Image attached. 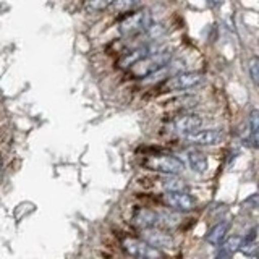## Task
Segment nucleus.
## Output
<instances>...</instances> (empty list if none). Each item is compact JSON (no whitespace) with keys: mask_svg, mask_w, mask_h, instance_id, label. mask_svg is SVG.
I'll return each instance as SVG.
<instances>
[{"mask_svg":"<svg viewBox=\"0 0 259 259\" xmlns=\"http://www.w3.org/2000/svg\"><path fill=\"white\" fill-rule=\"evenodd\" d=\"M113 0H89L88 2V10L89 12H101L104 8L112 5Z\"/></svg>","mask_w":259,"mask_h":259,"instance_id":"nucleus-18","label":"nucleus"},{"mask_svg":"<svg viewBox=\"0 0 259 259\" xmlns=\"http://www.w3.org/2000/svg\"><path fill=\"white\" fill-rule=\"evenodd\" d=\"M233 257V253L232 251H229L227 248H221V251H219V253L215 254V257L214 259H232Z\"/></svg>","mask_w":259,"mask_h":259,"instance_id":"nucleus-22","label":"nucleus"},{"mask_svg":"<svg viewBox=\"0 0 259 259\" xmlns=\"http://www.w3.org/2000/svg\"><path fill=\"white\" fill-rule=\"evenodd\" d=\"M202 125V120L194 115V113H186V115H180L175 121H174V132L177 135H188V133H193L196 132V130H199Z\"/></svg>","mask_w":259,"mask_h":259,"instance_id":"nucleus-9","label":"nucleus"},{"mask_svg":"<svg viewBox=\"0 0 259 259\" xmlns=\"http://www.w3.org/2000/svg\"><path fill=\"white\" fill-rule=\"evenodd\" d=\"M172 60V52L168 49H157V51L151 52L149 55L143 57L141 60H138L135 65H132V71L135 73V76H143L146 78L151 75L152 71H156L162 68L164 65H167Z\"/></svg>","mask_w":259,"mask_h":259,"instance_id":"nucleus-1","label":"nucleus"},{"mask_svg":"<svg viewBox=\"0 0 259 259\" xmlns=\"http://www.w3.org/2000/svg\"><path fill=\"white\" fill-rule=\"evenodd\" d=\"M240 245H241V238L238 237V235H235V237H232V238H229L225 241L224 248H227L229 251H232V253H235V251L240 248Z\"/></svg>","mask_w":259,"mask_h":259,"instance_id":"nucleus-21","label":"nucleus"},{"mask_svg":"<svg viewBox=\"0 0 259 259\" xmlns=\"http://www.w3.org/2000/svg\"><path fill=\"white\" fill-rule=\"evenodd\" d=\"M162 185H164V188L167 191H185L186 190V183L183 180H180V178H177V177L165 178V180L162 182Z\"/></svg>","mask_w":259,"mask_h":259,"instance_id":"nucleus-16","label":"nucleus"},{"mask_svg":"<svg viewBox=\"0 0 259 259\" xmlns=\"http://www.w3.org/2000/svg\"><path fill=\"white\" fill-rule=\"evenodd\" d=\"M185 140L196 146H215L224 140L222 132L219 130H196V132L185 135Z\"/></svg>","mask_w":259,"mask_h":259,"instance_id":"nucleus-7","label":"nucleus"},{"mask_svg":"<svg viewBox=\"0 0 259 259\" xmlns=\"http://www.w3.org/2000/svg\"><path fill=\"white\" fill-rule=\"evenodd\" d=\"M148 167L152 170H157V172L165 174V175H178L185 170L183 162L175 156H168V154L149 159Z\"/></svg>","mask_w":259,"mask_h":259,"instance_id":"nucleus-4","label":"nucleus"},{"mask_svg":"<svg viewBox=\"0 0 259 259\" xmlns=\"http://www.w3.org/2000/svg\"><path fill=\"white\" fill-rule=\"evenodd\" d=\"M164 202L175 210H182V212H188L194 207L196 201L193 196H190L186 191H167L164 194Z\"/></svg>","mask_w":259,"mask_h":259,"instance_id":"nucleus-8","label":"nucleus"},{"mask_svg":"<svg viewBox=\"0 0 259 259\" xmlns=\"http://www.w3.org/2000/svg\"><path fill=\"white\" fill-rule=\"evenodd\" d=\"M248 68H249V76H251V79H253V83L257 84L259 83V63H257L256 57L254 59H251Z\"/></svg>","mask_w":259,"mask_h":259,"instance_id":"nucleus-20","label":"nucleus"},{"mask_svg":"<svg viewBox=\"0 0 259 259\" xmlns=\"http://www.w3.org/2000/svg\"><path fill=\"white\" fill-rule=\"evenodd\" d=\"M154 51H157V49H154L151 44H143V46H140V47H136V49H133L132 52L130 54H126L123 59H121V62H120V65L121 67H132V65H135L138 60H141L143 57H146V55H149L151 52H154Z\"/></svg>","mask_w":259,"mask_h":259,"instance_id":"nucleus-11","label":"nucleus"},{"mask_svg":"<svg viewBox=\"0 0 259 259\" xmlns=\"http://www.w3.org/2000/svg\"><path fill=\"white\" fill-rule=\"evenodd\" d=\"M135 224L143 227V229H148V227H156L157 225V212L149 209H140L135 214Z\"/></svg>","mask_w":259,"mask_h":259,"instance_id":"nucleus-13","label":"nucleus"},{"mask_svg":"<svg viewBox=\"0 0 259 259\" xmlns=\"http://www.w3.org/2000/svg\"><path fill=\"white\" fill-rule=\"evenodd\" d=\"M206 4L210 7V8H217V7H221L224 4V0H206Z\"/></svg>","mask_w":259,"mask_h":259,"instance_id":"nucleus-23","label":"nucleus"},{"mask_svg":"<svg viewBox=\"0 0 259 259\" xmlns=\"http://www.w3.org/2000/svg\"><path fill=\"white\" fill-rule=\"evenodd\" d=\"M180 222V217L174 212H157V224L164 227H175Z\"/></svg>","mask_w":259,"mask_h":259,"instance_id":"nucleus-17","label":"nucleus"},{"mask_svg":"<svg viewBox=\"0 0 259 259\" xmlns=\"http://www.w3.org/2000/svg\"><path fill=\"white\" fill-rule=\"evenodd\" d=\"M123 248L128 254H132L138 259H160L162 254L157 248L151 246L149 243L140 238H126L123 240Z\"/></svg>","mask_w":259,"mask_h":259,"instance_id":"nucleus-3","label":"nucleus"},{"mask_svg":"<svg viewBox=\"0 0 259 259\" xmlns=\"http://www.w3.org/2000/svg\"><path fill=\"white\" fill-rule=\"evenodd\" d=\"M140 2L141 0H113L110 7L113 8V12L123 13V12L132 10V8H135L136 5H140Z\"/></svg>","mask_w":259,"mask_h":259,"instance_id":"nucleus-15","label":"nucleus"},{"mask_svg":"<svg viewBox=\"0 0 259 259\" xmlns=\"http://www.w3.org/2000/svg\"><path fill=\"white\" fill-rule=\"evenodd\" d=\"M188 164H190L193 172L204 174L206 170H207L209 162H207V157L202 152H199V151H190L188 152Z\"/></svg>","mask_w":259,"mask_h":259,"instance_id":"nucleus-12","label":"nucleus"},{"mask_svg":"<svg viewBox=\"0 0 259 259\" xmlns=\"http://www.w3.org/2000/svg\"><path fill=\"white\" fill-rule=\"evenodd\" d=\"M141 240H144L146 243H149L151 246L154 248H172L175 245V240L170 233L160 230V229H156V227H148V229H144L143 233H141Z\"/></svg>","mask_w":259,"mask_h":259,"instance_id":"nucleus-6","label":"nucleus"},{"mask_svg":"<svg viewBox=\"0 0 259 259\" xmlns=\"http://www.w3.org/2000/svg\"><path fill=\"white\" fill-rule=\"evenodd\" d=\"M248 125H249V136H248L246 143L251 146V148H257V136H259V135H257V128H259V118H257V112H256V110L251 112Z\"/></svg>","mask_w":259,"mask_h":259,"instance_id":"nucleus-14","label":"nucleus"},{"mask_svg":"<svg viewBox=\"0 0 259 259\" xmlns=\"http://www.w3.org/2000/svg\"><path fill=\"white\" fill-rule=\"evenodd\" d=\"M241 249V253L245 254V256H249V257H256V241H248V243H241L240 248Z\"/></svg>","mask_w":259,"mask_h":259,"instance_id":"nucleus-19","label":"nucleus"},{"mask_svg":"<svg viewBox=\"0 0 259 259\" xmlns=\"http://www.w3.org/2000/svg\"><path fill=\"white\" fill-rule=\"evenodd\" d=\"M151 23H152V16L148 10L136 12L120 23V32L125 36L136 34V32H143Z\"/></svg>","mask_w":259,"mask_h":259,"instance_id":"nucleus-2","label":"nucleus"},{"mask_svg":"<svg viewBox=\"0 0 259 259\" xmlns=\"http://www.w3.org/2000/svg\"><path fill=\"white\" fill-rule=\"evenodd\" d=\"M246 202H248V204H251V206H253V209H254V207L257 206V204H256V194H254V196H251V198H249V199H248Z\"/></svg>","mask_w":259,"mask_h":259,"instance_id":"nucleus-24","label":"nucleus"},{"mask_svg":"<svg viewBox=\"0 0 259 259\" xmlns=\"http://www.w3.org/2000/svg\"><path fill=\"white\" fill-rule=\"evenodd\" d=\"M230 230V222L229 221H222V222H219L215 224L212 229H210V232L207 233V243L209 245H212V246H219V245H222L225 237H227V233H229Z\"/></svg>","mask_w":259,"mask_h":259,"instance_id":"nucleus-10","label":"nucleus"},{"mask_svg":"<svg viewBox=\"0 0 259 259\" xmlns=\"http://www.w3.org/2000/svg\"><path fill=\"white\" fill-rule=\"evenodd\" d=\"M202 83V75L198 71H180L172 78H167V89L170 91H186Z\"/></svg>","mask_w":259,"mask_h":259,"instance_id":"nucleus-5","label":"nucleus"},{"mask_svg":"<svg viewBox=\"0 0 259 259\" xmlns=\"http://www.w3.org/2000/svg\"><path fill=\"white\" fill-rule=\"evenodd\" d=\"M0 164H2V162H0Z\"/></svg>","mask_w":259,"mask_h":259,"instance_id":"nucleus-25","label":"nucleus"}]
</instances>
